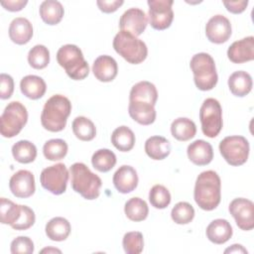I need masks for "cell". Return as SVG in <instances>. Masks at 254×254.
I'll return each instance as SVG.
<instances>
[{
    "instance_id": "cb8c5ba5",
    "label": "cell",
    "mask_w": 254,
    "mask_h": 254,
    "mask_svg": "<svg viewBox=\"0 0 254 254\" xmlns=\"http://www.w3.org/2000/svg\"><path fill=\"white\" fill-rule=\"evenodd\" d=\"M20 89L26 97L36 100L44 96L47 90V85L41 76L29 74L21 79Z\"/></svg>"
},
{
    "instance_id": "277c9868",
    "label": "cell",
    "mask_w": 254,
    "mask_h": 254,
    "mask_svg": "<svg viewBox=\"0 0 254 254\" xmlns=\"http://www.w3.org/2000/svg\"><path fill=\"white\" fill-rule=\"evenodd\" d=\"M57 61L71 79L81 80L89 73L88 64L84 60L81 50L75 45L62 46L57 53Z\"/></svg>"
},
{
    "instance_id": "484cf974",
    "label": "cell",
    "mask_w": 254,
    "mask_h": 254,
    "mask_svg": "<svg viewBox=\"0 0 254 254\" xmlns=\"http://www.w3.org/2000/svg\"><path fill=\"white\" fill-rule=\"evenodd\" d=\"M145 152L153 160H164L171 153V144L162 136H152L145 142Z\"/></svg>"
},
{
    "instance_id": "83f0119b",
    "label": "cell",
    "mask_w": 254,
    "mask_h": 254,
    "mask_svg": "<svg viewBox=\"0 0 254 254\" xmlns=\"http://www.w3.org/2000/svg\"><path fill=\"white\" fill-rule=\"evenodd\" d=\"M40 16L48 25L59 24L64 17V7L61 2L56 0H46L40 5Z\"/></svg>"
},
{
    "instance_id": "8d00e7d4",
    "label": "cell",
    "mask_w": 254,
    "mask_h": 254,
    "mask_svg": "<svg viewBox=\"0 0 254 254\" xmlns=\"http://www.w3.org/2000/svg\"><path fill=\"white\" fill-rule=\"evenodd\" d=\"M28 63L35 69H43L50 63V52L44 45L34 46L28 54Z\"/></svg>"
},
{
    "instance_id": "d6a6232c",
    "label": "cell",
    "mask_w": 254,
    "mask_h": 254,
    "mask_svg": "<svg viewBox=\"0 0 254 254\" xmlns=\"http://www.w3.org/2000/svg\"><path fill=\"white\" fill-rule=\"evenodd\" d=\"M22 214V205L13 202L12 200L1 197L0 198V220L3 224L14 225Z\"/></svg>"
},
{
    "instance_id": "ab89813d",
    "label": "cell",
    "mask_w": 254,
    "mask_h": 254,
    "mask_svg": "<svg viewBox=\"0 0 254 254\" xmlns=\"http://www.w3.org/2000/svg\"><path fill=\"white\" fill-rule=\"evenodd\" d=\"M122 245L127 254H140L144 248L143 234L139 231H130L124 234Z\"/></svg>"
},
{
    "instance_id": "ee69618b",
    "label": "cell",
    "mask_w": 254,
    "mask_h": 254,
    "mask_svg": "<svg viewBox=\"0 0 254 254\" xmlns=\"http://www.w3.org/2000/svg\"><path fill=\"white\" fill-rule=\"evenodd\" d=\"M123 0H98L96 4L100 11L104 13H113L115 12L121 5H123Z\"/></svg>"
},
{
    "instance_id": "44dd1931",
    "label": "cell",
    "mask_w": 254,
    "mask_h": 254,
    "mask_svg": "<svg viewBox=\"0 0 254 254\" xmlns=\"http://www.w3.org/2000/svg\"><path fill=\"white\" fill-rule=\"evenodd\" d=\"M128 113L133 120L141 125H150L156 120L155 105L148 102L129 101Z\"/></svg>"
},
{
    "instance_id": "7dc6e473",
    "label": "cell",
    "mask_w": 254,
    "mask_h": 254,
    "mask_svg": "<svg viewBox=\"0 0 254 254\" xmlns=\"http://www.w3.org/2000/svg\"><path fill=\"white\" fill-rule=\"evenodd\" d=\"M224 253H246L247 250L240 244H233L229 248L224 250Z\"/></svg>"
},
{
    "instance_id": "bcb514c9",
    "label": "cell",
    "mask_w": 254,
    "mask_h": 254,
    "mask_svg": "<svg viewBox=\"0 0 254 254\" xmlns=\"http://www.w3.org/2000/svg\"><path fill=\"white\" fill-rule=\"evenodd\" d=\"M27 0H8V1H1V5L8 11L16 12L22 10L26 5Z\"/></svg>"
},
{
    "instance_id": "e0dca14e",
    "label": "cell",
    "mask_w": 254,
    "mask_h": 254,
    "mask_svg": "<svg viewBox=\"0 0 254 254\" xmlns=\"http://www.w3.org/2000/svg\"><path fill=\"white\" fill-rule=\"evenodd\" d=\"M112 181L115 189L119 192L129 193L138 186V175L133 167L123 165L114 173Z\"/></svg>"
},
{
    "instance_id": "52a82bcc",
    "label": "cell",
    "mask_w": 254,
    "mask_h": 254,
    "mask_svg": "<svg viewBox=\"0 0 254 254\" xmlns=\"http://www.w3.org/2000/svg\"><path fill=\"white\" fill-rule=\"evenodd\" d=\"M28 121V111L19 101H12L5 107L0 117V132L5 138L18 135Z\"/></svg>"
},
{
    "instance_id": "603a6c76",
    "label": "cell",
    "mask_w": 254,
    "mask_h": 254,
    "mask_svg": "<svg viewBox=\"0 0 254 254\" xmlns=\"http://www.w3.org/2000/svg\"><path fill=\"white\" fill-rule=\"evenodd\" d=\"M158 99V91L156 86L147 80L135 83L129 94V101L148 102L153 105L156 104Z\"/></svg>"
},
{
    "instance_id": "4fadbf2b",
    "label": "cell",
    "mask_w": 254,
    "mask_h": 254,
    "mask_svg": "<svg viewBox=\"0 0 254 254\" xmlns=\"http://www.w3.org/2000/svg\"><path fill=\"white\" fill-rule=\"evenodd\" d=\"M232 33L230 21L223 15H214L205 25V35L209 42L222 44L228 41Z\"/></svg>"
},
{
    "instance_id": "ba28073f",
    "label": "cell",
    "mask_w": 254,
    "mask_h": 254,
    "mask_svg": "<svg viewBox=\"0 0 254 254\" xmlns=\"http://www.w3.org/2000/svg\"><path fill=\"white\" fill-rule=\"evenodd\" d=\"M202 133L209 138L216 137L222 129V109L218 100L206 98L199 109Z\"/></svg>"
},
{
    "instance_id": "2e32d148",
    "label": "cell",
    "mask_w": 254,
    "mask_h": 254,
    "mask_svg": "<svg viewBox=\"0 0 254 254\" xmlns=\"http://www.w3.org/2000/svg\"><path fill=\"white\" fill-rule=\"evenodd\" d=\"M227 57L234 64H243L254 60V37L249 36L235 41L227 50Z\"/></svg>"
},
{
    "instance_id": "9a60e30c",
    "label": "cell",
    "mask_w": 254,
    "mask_h": 254,
    "mask_svg": "<svg viewBox=\"0 0 254 254\" xmlns=\"http://www.w3.org/2000/svg\"><path fill=\"white\" fill-rule=\"evenodd\" d=\"M148 25L146 13L139 8H130L126 10L119 20L120 31H126L134 36H140Z\"/></svg>"
},
{
    "instance_id": "60d3db41",
    "label": "cell",
    "mask_w": 254,
    "mask_h": 254,
    "mask_svg": "<svg viewBox=\"0 0 254 254\" xmlns=\"http://www.w3.org/2000/svg\"><path fill=\"white\" fill-rule=\"evenodd\" d=\"M12 254H32L34 252V242L27 236H18L11 242Z\"/></svg>"
},
{
    "instance_id": "9c48e42d",
    "label": "cell",
    "mask_w": 254,
    "mask_h": 254,
    "mask_svg": "<svg viewBox=\"0 0 254 254\" xmlns=\"http://www.w3.org/2000/svg\"><path fill=\"white\" fill-rule=\"evenodd\" d=\"M249 142L243 136H227L219 143V152L231 166H241L249 156Z\"/></svg>"
},
{
    "instance_id": "7c38bea8",
    "label": "cell",
    "mask_w": 254,
    "mask_h": 254,
    "mask_svg": "<svg viewBox=\"0 0 254 254\" xmlns=\"http://www.w3.org/2000/svg\"><path fill=\"white\" fill-rule=\"evenodd\" d=\"M237 226L245 231L254 228V203L244 197L234 198L228 206Z\"/></svg>"
},
{
    "instance_id": "7402d4cb",
    "label": "cell",
    "mask_w": 254,
    "mask_h": 254,
    "mask_svg": "<svg viewBox=\"0 0 254 254\" xmlns=\"http://www.w3.org/2000/svg\"><path fill=\"white\" fill-rule=\"evenodd\" d=\"M206 237L214 244H223L227 242L233 233L231 224L222 218L212 220L206 227Z\"/></svg>"
},
{
    "instance_id": "74e56055",
    "label": "cell",
    "mask_w": 254,
    "mask_h": 254,
    "mask_svg": "<svg viewBox=\"0 0 254 254\" xmlns=\"http://www.w3.org/2000/svg\"><path fill=\"white\" fill-rule=\"evenodd\" d=\"M171 217L177 224H188L194 217V208L187 201H180L173 207Z\"/></svg>"
},
{
    "instance_id": "ac0fdd59",
    "label": "cell",
    "mask_w": 254,
    "mask_h": 254,
    "mask_svg": "<svg viewBox=\"0 0 254 254\" xmlns=\"http://www.w3.org/2000/svg\"><path fill=\"white\" fill-rule=\"evenodd\" d=\"M92 71L99 81L109 82L116 77L118 65L112 57L103 55L95 59L92 65Z\"/></svg>"
},
{
    "instance_id": "f546056e",
    "label": "cell",
    "mask_w": 254,
    "mask_h": 254,
    "mask_svg": "<svg viewBox=\"0 0 254 254\" xmlns=\"http://www.w3.org/2000/svg\"><path fill=\"white\" fill-rule=\"evenodd\" d=\"M111 143L117 150L128 152L135 145V135L129 127L119 126L111 134Z\"/></svg>"
},
{
    "instance_id": "5bb4252c",
    "label": "cell",
    "mask_w": 254,
    "mask_h": 254,
    "mask_svg": "<svg viewBox=\"0 0 254 254\" xmlns=\"http://www.w3.org/2000/svg\"><path fill=\"white\" fill-rule=\"evenodd\" d=\"M9 188L16 197H30L36 190L35 177L28 170H20L10 178Z\"/></svg>"
},
{
    "instance_id": "7a4b0ae2",
    "label": "cell",
    "mask_w": 254,
    "mask_h": 254,
    "mask_svg": "<svg viewBox=\"0 0 254 254\" xmlns=\"http://www.w3.org/2000/svg\"><path fill=\"white\" fill-rule=\"evenodd\" d=\"M70 111L69 99L62 94H55L46 101L43 107L41 123L48 131L60 132L64 129Z\"/></svg>"
},
{
    "instance_id": "c3c4849f",
    "label": "cell",
    "mask_w": 254,
    "mask_h": 254,
    "mask_svg": "<svg viewBox=\"0 0 254 254\" xmlns=\"http://www.w3.org/2000/svg\"><path fill=\"white\" fill-rule=\"evenodd\" d=\"M42 253H45V252H48V253H51V252H58V253H61L62 251L60 249H57V248H52V247H49V248H44L43 250H41Z\"/></svg>"
},
{
    "instance_id": "ffe728a7",
    "label": "cell",
    "mask_w": 254,
    "mask_h": 254,
    "mask_svg": "<svg viewBox=\"0 0 254 254\" xmlns=\"http://www.w3.org/2000/svg\"><path fill=\"white\" fill-rule=\"evenodd\" d=\"M10 40L17 45H25L33 37V26L24 17H17L12 20L9 26Z\"/></svg>"
},
{
    "instance_id": "f35d334b",
    "label": "cell",
    "mask_w": 254,
    "mask_h": 254,
    "mask_svg": "<svg viewBox=\"0 0 254 254\" xmlns=\"http://www.w3.org/2000/svg\"><path fill=\"white\" fill-rule=\"evenodd\" d=\"M171 193L169 190L162 185H155L149 191V200L155 208H166L171 202Z\"/></svg>"
},
{
    "instance_id": "7bdbcfd3",
    "label": "cell",
    "mask_w": 254,
    "mask_h": 254,
    "mask_svg": "<svg viewBox=\"0 0 254 254\" xmlns=\"http://www.w3.org/2000/svg\"><path fill=\"white\" fill-rule=\"evenodd\" d=\"M14 91V80L7 73L0 74V98L8 99Z\"/></svg>"
},
{
    "instance_id": "8992f818",
    "label": "cell",
    "mask_w": 254,
    "mask_h": 254,
    "mask_svg": "<svg viewBox=\"0 0 254 254\" xmlns=\"http://www.w3.org/2000/svg\"><path fill=\"white\" fill-rule=\"evenodd\" d=\"M113 48L125 61L133 64H141L148 56V48L146 44L126 31H120L115 35Z\"/></svg>"
},
{
    "instance_id": "3957f363",
    "label": "cell",
    "mask_w": 254,
    "mask_h": 254,
    "mask_svg": "<svg viewBox=\"0 0 254 254\" xmlns=\"http://www.w3.org/2000/svg\"><path fill=\"white\" fill-rule=\"evenodd\" d=\"M71 188L85 199H95L100 194L101 179L92 173L83 163H74L70 166Z\"/></svg>"
},
{
    "instance_id": "1f68e13d",
    "label": "cell",
    "mask_w": 254,
    "mask_h": 254,
    "mask_svg": "<svg viewBox=\"0 0 254 254\" xmlns=\"http://www.w3.org/2000/svg\"><path fill=\"white\" fill-rule=\"evenodd\" d=\"M124 212L130 220L138 222L147 218L149 207L144 199L140 197H132L126 201Z\"/></svg>"
},
{
    "instance_id": "d6986e66",
    "label": "cell",
    "mask_w": 254,
    "mask_h": 254,
    "mask_svg": "<svg viewBox=\"0 0 254 254\" xmlns=\"http://www.w3.org/2000/svg\"><path fill=\"white\" fill-rule=\"evenodd\" d=\"M187 154L191 163L196 166L208 165L213 159L212 146L201 139L195 140L188 146Z\"/></svg>"
},
{
    "instance_id": "836d02e7",
    "label": "cell",
    "mask_w": 254,
    "mask_h": 254,
    "mask_svg": "<svg viewBox=\"0 0 254 254\" xmlns=\"http://www.w3.org/2000/svg\"><path fill=\"white\" fill-rule=\"evenodd\" d=\"M71 127L75 137L81 141H91L96 135L95 125L90 119L84 116L74 118Z\"/></svg>"
},
{
    "instance_id": "5b68a950",
    "label": "cell",
    "mask_w": 254,
    "mask_h": 254,
    "mask_svg": "<svg viewBox=\"0 0 254 254\" xmlns=\"http://www.w3.org/2000/svg\"><path fill=\"white\" fill-rule=\"evenodd\" d=\"M190 66L193 73L194 84L199 90H211L216 85L218 76L215 63L209 54H195L190 62Z\"/></svg>"
},
{
    "instance_id": "d590c367",
    "label": "cell",
    "mask_w": 254,
    "mask_h": 254,
    "mask_svg": "<svg viewBox=\"0 0 254 254\" xmlns=\"http://www.w3.org/2000/svg\"><path fill=\"white\" fill-rule=\"evenodd\" d=\"M67 144L63 139H51L44 144L43 153L49 161H60L67 153Z\"/></svg>"
},
{
    "instance_id": "6da1fadb",
    "label": "cell",
    "mask_w": 254,
    "mask_h": 254,
    "mask_svg": "<svg viewBox=\"0 0 254 254\" xmlns=\"http://www.w3.org/2000/svg\"><path fill=\"white\" fill-rule=\"evenodd\" d=\"M193 198L203 210L209 211L217 207L221 198V181L216 172L204 171L197 176Z\"/></svg>"
},
{
    "instance_id": "f1b7e54d",
    "label": "cell",
    "mask_w": 254,
    "mask_h": 254,
    "mask_svg": "<svg viewBox=\"0 0 254 254\" xmlns=\"http://www.w3.org/2000/svg\"><path fill=\"white\" fill-rule=\"evenodd\" d=\"M171 133L179 141H188L194 137L196 126L194 122L187 117H179L171 124Z\"/></svg>"
},
{
    "instance_id": "30bf717a",
    "label": "cell",
    "mask_w": 254,
    "mask_h": 254,
    "mask_svg": "<svg viewBox=\"0 0 254 254\" xmlns=\"http://www.w3.org/2000/svg\"><path fill=\"white\" fill-rule=\"evenodd\" d=\"M68 170L63 163L45 168L40 176V182L42 187L52 192L59 195L65 191L68 181Z\"/></svg>"
},
{
    "instance_id": "d4e9b609",
    "label": "cell",
    "mask_w": 254,
    "mask_h": 254,
    "mask_svg": "<svg viewBox=\"0 0 254 254\" xmlns=\"http://www.w3.org/2000/svg\"><path fill=\"white\" fill-rule=\"evenodd\" d=\"M252 77L244 70L234 71L228 77V87L231 93L237 97L246 96L252 89Z\"/></svg>"
},
{
    "instance_id": "4dcf8cb0",
    "label": "cell",
    "mask_w": 254,
    "mask_h": 254,
    "mask_svg": "<svg viewBox=\"0 0 254 254\" xmlns=\"http://www.w3.org/2000/svg\"><path fill=\"white\" fill-rule=\"evenodd\" d=\"M12 155L17 162L21 164H29L35 161L37 157V148L28 140H20L12 146Z\"/></svg>"
},
{
    "instance_id": "f6af8a7d",
    "label": "cell",
    "mask_w": 254,
    "mask_h": 254,
    "mask_svg": "<svg viewBox=\"0 0 254 254\" xmlns=\"http://www.w3.org/2000/svg\"><path fill=\"white\" fill-rule=\"evenodd\" d=\"M223 5L226 7L227 11L233 14H240L242 13L247 5L248 1L247 0H241V1H223Z\"/></svg>"
},
{
    "instance_id": "b9f144b4",
    "label": "cell",
    "mask_w": 254,
    "mask_h": 254,
    "mask_svg": "<svg viewBox=\"0 0 254 254\" xmlns=\"http://www.w3.org/2000/svg\"><path fill=\"white\" fill-rule=\"evenodd\" d=\"M36 220L35 212L27 205H22V214L19 220L11 227L15 230H26L34 225Z\"/></svg>"
},
{
    "instance_id": "e575fe53",
    "label": "cell",
    "mask_w": 254,
    "mask_h": 254,
    "mask_svg": "<svg viewBox=\"0 0 254 254\" xmlns=\"http://www.w3.org/2000/svg\"><path fill=\"white\" fill-rule=\"evenodd\" d=\"M91 164L98 172L107 173L115 166L116 156L109 149H99L93 153Z\"/></svg>"
},
{
    "instance_id": "4316f807",
    "label": "cell",
    "mask_w": 254,
    "mask_h": 254,
    "mask_svg": "<svg viewBox=\"0 0 254 254\" xmlns=\"http://www.w3.org/2000/svg\"><path fill=\"white\" fill-rule=\"evenodd\" d=\"M70 223L62 216L50 219L46 224V235L53 241H64L70 233Z\"/></svg>"
},
{
    "instance_id": "8fae6325",
    "label": "cell",
    "mask_w": 254,
    "mask_h": 254,
    "mask_svg": "<svg viewBox=\"0 0 254 254\" xmlns=\"http://www.w3.org/2000/svg\"><path fill=\"white\" fill-rule=\"evenodd\" d=\"M173 3V0H148V16L152 28L162 31L171 26L174 19Z\"/></svg>"
}]
</instances>
